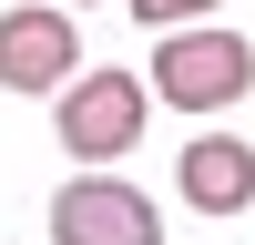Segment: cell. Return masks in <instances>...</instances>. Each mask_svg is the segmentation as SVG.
I'll return each mask as SVG.
<instances>
[{
  "label": "cell",
  "instance_id": "obj_6",
  "mask_svg": "<svg viewBox=\"0 0 255 245\" xmlns=\"http://www.w3.org/2000/svg\"><path fill=\"white\" fill-rule=\"evenodd\" d=\"M225 0H133V20L143 31H184V20H215Z\"/></svg>",
  "mask_w": 255,
  "mask_h": 245
},
{
  "label": "cell",
  "instance_id": "obj_5",
  "mask_svg": "<svg viewBox=\"0 0 255 245\" xmlns=\"http://www.w3.org/2000/svg\"><path fill=\"white\" fill-rule=\"evenodd\" d=\"M184 204H194V215H245V204H255V143L194 133V143H184Z\"/></svg>",
  "mask_w": 255,
  "mask_h": 245
},
{
  "label": "cell",
  "instance_id": "obj_4",
  "mask_svg": "<svg viewBox=\"0 0 255 245\" xmlns=\"http://www.w3.org/2000/svg\"><path fill=\"white\" fill-rule=\"evenodd\" d=\"M72 61H82V31H72V0H41V10H0V92H72Z\"/></svg>",
  "mask_w": 255,
  "mask_h": 245
},
{
  "label": "cell",
  "instance_id": "obj_1",
  "mask_svg": "<svg viewBox=\"0 0 255 245\" xmlns=\"http://www.w3.org/2000/svg\"><path fill=\"white\" fill-rule=\"evenodd\" d=\"M255 92V51L225 20H184V31H163L153 51V102H174V113H235Z\"/></svg>",
  "mask_w": 255,
  "mask_h": 245
},
{
  "label": "cell",
  "instance_id": "obj_2",
  "mask_svg": "<svg viewBox=\"0 0 255 245\" xmlns=\"http://www.w3.org/2000/svg\"><path fill=\"white\" fill-rule=\"evenodd\" d=\"M51 235L61 245H163V215H153V194L143 184H123V174H72L51 194Z\"/></svg>",
  "mask_w": 255,
  "mask_h": 245
},
{
  "label": "cell",
  "instance_id": "obj_7",
  "mask_svg": "<svg viewBox=\"0 0 255 245\" xmlns=\"http://www.w3.org/2000/svg\"><path fill=\"white\" fill-rule=\"evenodd\" d=\"M72 10H82V0H72Z\"/></svg>",
  "mask_w": 255,
  "mask_h": 245
},
{
  "label": "cell",
  "instance_id": "obj_3",
  "mask_svg": "<svg viewBox=\"0 0 255 245\" xmlns=\"http://www.w3.org/2000/svg\"><path fill=\"white\" fill-rule=\"evenodd\" d=\"M143 102H153V82H133V72H82L72 92H61V153H82V163L133 153V143H143Z\"/></svg>",
  "mask_w": 255,
  "mask_h": 245
}]
</instances>
